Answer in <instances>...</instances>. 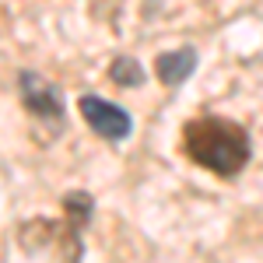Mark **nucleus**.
<instances>
[{
    "label": "nucleus",
    "instance_id": "1",
    "mask_svg": "<svg viewBox=\"0 0 263 263\" xmlns=\"http://www.w3.org/2000/svg\"><path fill=\"white\" fill-rule=\"evenodd\" d=\"M182 151L214 176H235L249 162V134L224 116H197L182 126Z\"/></svg>",
    "mask_w": 263,
    "mask_h": 263
},
{
    "label": "nucleus",
    "instance_id": "2",
    "mask_svg": "<svg viewBox=\"0 0 263 263\" xmlns=\"http://www.w3.org/2000/svg\"><path fill=\"white\" fill-rule=\"evenodd\" d=\"M78 105H81L84 123L95 134H102L105 141H123L130 134V116L123 112L120 105H112V102H105V99H95V95H84Z\"/></svg>",
    "mask_w": 263,
    "mask_h": 263
},
{
    "label": "nucleus",
    "instance_id": "3",
    "mask_svg": "<svg viewBox=\"0 0 263 263\" xmlns=\"http://www.w3.org/2000/svg\"><path fill=\"white\" fill-rule=\"evenodd\" d=\"M21 99H25V105H28L35 116L60 120V112H63L60 91H57L53 84H46L39 74H21Z\"/></svg>",
    "mask_w": 263,
    "mask_h": 263
},
{
    "label": "nucleus",
    "instance_id": "4",
    "mask_svg": "<svg viewBox=\"0 0 263 263\" xmlns=\"http://www.w3.org/2000/svg\"><path fill=\"white\" fill-rule=\"evenodd\" d=\"M197 67V53L186 46V49H172V53H162L155 60V74L162 78L165 84H182Z\"/></svg>",
    "mask_w": 263,
    "mask_h": 263
},
{
    "label": "nucleus",
    "instance_id": "5",
    "mask_svg": "<svg viewBox=\"0 0 263 263\" xmlns=\"http://www.w3.org/2000/svg\"><path fill=\"white\" fill-rule=\"evenodd\" d=\"M109 78L116 84H123V88H134V84H141V63L130 60V57H120V60L112 63V70H109Z\"/></svg>",
    "mask_w": 263,
    "mask_h": 263
}]
</instances>
